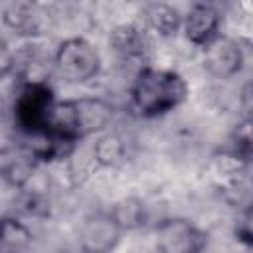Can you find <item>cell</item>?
<instances>
[{
    "label": "cell",
    "instance_id": "1",
    "mask_svg": "<svg viewBox=\"0 0 253 253\" xmlns=\"http://www.w3.org/2000/svg\"><path fill=\"white\" fill-rule=\"evenodd\" d=\"M188 93L190 87L176 69L140 65L128 87V103L138 119L152 121L182 107Z\"/></svg>",
    "mask_w": 253,
    "mask_h": 253
},
{
    "label": "cell",
    "instance_id": "2",
    "mask_svg": "<svg viewBox=\"0 0 253 253\" xmlns=\"http://www.w3.org/2000/svg\"><path fill=\"white\" fill-rule=\"evenodd\" d=\"M115 119V107L105 97L83 95L73 99H63L55 103L49 130L65 136L73 142H81L93 134L107 132Z\"/></svg>",
    "mask_w": 253,
    "mask_h": 253
},
{
    "label": "cell",
    "instance_id": "3",
    "mask_svg": "<svg viewBox=\"0 0 253 253\" xmlns=\"http://www.w3.org/2000/svg\"><path fill=\"white\" fill-rule=\"evenodd\" d=\"M55 103L49 83H18L12 99L14 126L28 138L47 132Z\"/></svg>",
    "mask_w": 253,
    "mask_h": 253
},
{
    "label": "cell",
    "instance_id": "4",
    "mask_svg": "<svg viewBox=\"0 0 253 253\" xmlns=\"http://www.w3.org/2000/svg\"><path fill=\"white\" fill-rule=\"evenodd\" d=\"M53 69L65 83L87 85L101 75L103 57L85 36H67L53 49Z\"/></svg>",
    "mask_w": 253,
    "mask_h": 253
},
{
    "label": "cell",
    "instance_id": "5",
    "mask_svg": "<svg viewBox=\"0 0 253 253\" xmlns=\"http://www.w3.org/2000/svg\"><path fill=\"white\" fill-rule=\"evenodd\" d=\"M154 245L158 253H208V233L186 217L168 215L154 225Z\"/></svg>",
    "mask_w": 253,
    "mask_h": 253
},
{
    "label": "cell",
    "instance_id": "6",
    "mask_svg": "<svg viewBox=\"0 0 253 253\" xmlns=\"http://www.w3.org/2000/svg\"><path fill=\"white\" fill-rule=\"evenodd\" d=\"M55 12H51L49 6L38 2L10 0L2 6V24L26 42L45 38L55 28Z\"/></svg>",
    "mask_w": 253,
    "mask_h": 253
},
{
    "label": "cell",
    "instance_id": "7",
    "mask_svg": "<svg viewBox=\"0 0 253 253\" xmlns=\"http://www.w3.org/2000/svg\"><path fill=\"white\" fill-rule=\"evenodd\" d=\"M202 69L217 81H229L245 67V45L239 38L221 34L202 49Z\"/></svg>",
    "mask_w": 253,
    "mask_h": 253
},
{
    "label": "cell",
    "instance_id": "8",
    "mask_svg": "<svg viewBox=\"0 0 253 253\" xmlns=\"http://www.w3.org/2000/svg\"><path fill=\"white\" fill-rule=\"evenodd\" d=\"M123 229L109 213V210L87 213L77 227V243L83 253H113L121 239Z\"/></svg>",
    "mask_w": 253,
    "mask_h": 253
},
{
    "label": "cell",
    "instance_id": "9",
    "mask_svg": "<svg viewBox=\"0 0 253 253\" xmlns=\"http://www.w3.org/2000/svg\"><path fill=\"white\" fill-rule=\"evenodd\" d=\"M152 34L140 20L121 22L109 30L107 45L115 57L125 63H142L152 53Z\"/></svg>",
    "mask_w": 253,
    "mask_h": 253
},
{
    "label": "cell",
    "instance_id": "10",
    "mask_svg": "<svg viewBox=\"0 0 253 253\" xmlns=\"http://www.w3.org/2000/svg\"><path fill=\"white\" fill-rule=\"evenodd\" d=\"M249 166L251 164L247 160H243L229 148H223L208 156L204 170H206L210 184L217 192L225 196H233L245 188L247 178H249Z\"/></svg>",
    "mask_w": 253,
    "mask_h": 253
},
{
    "label": "cell",
    "instance_id": "11",
    "mask_svg": "<svg viewBox=\"0 0 253 253\" xmlns=\"http://www.w3.org/2000/svg\"><path fill=\"white\" fill-rule=\"evenodd\" d=\"M221 20L223 16L213 4H192L182 14V36L194 47L204 49L208 43H211L215 38L223 34Z\"/></svg>",
    "mask_w": 253,
    "mask_h": 253
},
{
    "label": "cell",
    "instance_id": "12",
    "mask_svg": "<svg viewBox=\"0 0 253 253\" xmlns=\"http://www.w3.org/2000/svg\"><path fill=\"white\" fill-rule=\"evenodd\" d=\"M40 166L42 164L26 144H14L2 150V178L10 188L18 192L32 184Z\"/></svg>",
    "mask_w": 253,
    "mask_h": 253
},
{
    "label": "cell",
    "instance_id": "13",
    "mask_svg": "<svg viewBox=\"0 0 253 253\" xmlns=\"http://www.w3.org/2000/svg\"><path fill=\"white\" fill-rule=\"evenodd\" d=\"M140 22L152 36L162 38V40H170L182 34V12L176 6L166 4V2L146 4L142 8Z\"/></svg>",
    "mask_w": 253,
    "mask_h": 253
},
{
    "label": "cell",
    "instance_id": "14",
    "mask_svg": "<svg viewBox=\"0 0 253 253\" xmlns=\"http://www.w3.org/2000/svg\"><path fill=\"white\" fill-rule=\"evenodd\" d=\"M126 154H128L126 140L123 138V134L115 130H107L99 134L95 142L91 144V156H93L97 170L119 168L126 160Z\"/></svg>",
    "mask_w": 253,
    "mask_h": 253
},
{
    "label": "cell",
    "instance_id": "15",
    "mask_svg": "<svg viewBox=\"0 0 253 253\" xmlns=\"http://www.w3.org/2000/svg\"><path fill=\"white\" fill-rule=\"evenodd\" d=\"M109 213L115 217V221L121 225L125 233L136 231L144 227L148 221V206L140 196H134V194L115 200L109 208Z\"/></svg>",
    "mask_w": 253,
    "mask_h": 253
},
{
    "label": "cell",
    "instance_id": "16",
    "mask_svg": "<svg viewBox=\"0 0 253 253\" xmlns=\"http://www.w3.org/2000/svg\"><path fill=\"white\" fill-rule=\"evenodd\" d=\"M34 235L32 229L16 215L2 219V253H22L30 247Z\"/></svg>",
    "mask_w": 253,
    "mask_h": 253
},
{
    "label": "cell",
    "instance_id": "17",
    "mask_svg": "<svg viewBox=\"0 0 253 253\" xmlns=\"http://www.w3.org/2000/svg\"><path fill=\"white\" fill-rule=\"evenodd\" d=\"M231 152H235L237 156H241L243 160H247L249 164L253 162V115L245 113L241 115L231 130H229V146Z\"/></svg>",
    "mask_w": 253,
    "mask_h": 253
},
{
    "label": "cell",
    "instance_id": "18",
    "mask_svg": "<svg viewBox=\"0 0 253 253\" xmlns=\"http://www.w3.org/2000/svg\"><path fill=\"white\" fill-rule=\"evenodd\" d=\"M235 239L245 245V247H251L253 249V202H249L247 206L241 208L239 211V217L235 221Z\"/></svg>",
    "mask_w": 253,
    "mask_h": 253
}]
</instances>
